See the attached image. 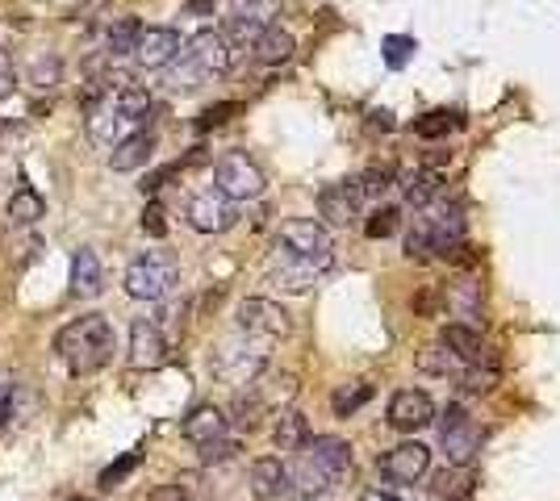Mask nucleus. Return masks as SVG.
Segmentation results:
<instances>
[{"label": "nucleus", "mask_w": 560, "mask_h": 501, "mask_svg": "<svg viewBox=\"0 0 560 501\" xmlns=\"http://www.w3.org/2000/svg\"><path fill=\"white\" fill-rule=\"evenodd\" d=\"M109 101H113V109H118L126 122H134V126H143L147 117H151V92L138 88V84H122Z\"/></svg>", "instance_id": "obj_27"}, {"label": "nucleus", "mask_w": 560, "mask_h": 501, "mask_svg": "<svg viewBox=\"0 0 560 501\" xmlns=\"http://www.w3.org/2000/svg\"><path fill=\"white\" fill-rule=\"evenodd\" d=\"M301 501H318V497H301Z\"/></svg>", "instance_id": "obj_47"}, {"label": "nucleus", "mask_w": 560, "mask_h": 501, "mask_svg": "<svg viewBox=\"0 0 560 501\" xmlns=\"http://www.w3.org/2000/svg\"><path fill=\"white\" fill-rule=\"evenodd\" d=\"M105 289V264L88 247L72 255V293L76 297H97Z\"/></svg>", "instance_id": "obj_25"}, {"label": "nucleus", "mask_w": 560, "mask_h": 501, "mask_svg": "<svg viewBox=\"0 0 560 501\" xmlns=\"http://www.w3.org/2000/svg\"><path fill=\"white\" fill-rule=\"evenodd\" d=\"M138 464H143V447H134V451H126L122 460H113V464L101 472V489H118Z\"/></svg>", "instance_id": "obj_35"}, {"label": "nucleus", "mask_w": 560, "mask_h": 501, "mask_svg": "<svg viewBox=\"0 0 560 501\" xmlns=\"http://www.w3.org/2000/svg\"><path fill=\"white\" fill-rule=\"evenodd\" d=\"M30 84L34 88H55L59 84V59L55 55H38V63L30 59Z\"/></svg>", "instance_id": "obj_36"}, {"label": "nucleus", "mask_w": 560, "mask_h": 501, "mask_svg": "<svg viewBox=\"0 0 560 501\" xmlns=\"http://www.w3.org/2000/svg\"><path fill=\"white\" fill-rule=\"evenodd\" d=\"M235 330L247 334V339L276 343V339H285V334L293 330V322L285 314V305H276L268 297H247L239 305V314H235Z\"/></svg>", "instance_id": "obj_10"}, {"label": "nucleus", "mask_w": 560, "mask_h": 501, "mask_svg": "<svg viewBox=\"0 0 560 501\" xmlns=\"http://www.w3.org/2000/svg\"><path fill=\"white\" fill-rule=\"evenodd\" d=\"M76 501H84V497H76Z\"/></svg>", "instance_id": "obj_49"}, {"label": "nucleus", "mask_w": 560, "mask_h": 501, "mask_svg": "<svg viewBox=\"0 0 560 501\" xmlns=\"http://www.w3.org/2000/svg\"><path fill=\"white\" fill-rule=\"evenodd\" d=\"M368 401H372V385H368V380H356V385H347V389H339L331 397V410H335V418H352L360 405H368Z\"/></svg>", "instance_id": "obj_31"}, {"label": "nucleus", "mask_w": 560, "mask_h": 501, "mask_svg": "<svg viewBox=\"0 0 560 501\" xmlns=\"http://www.w3.org/2000/svg\"><path fill=\"white\" fill-rule=\"evenodd\" d=\"M134 130H147V126H134V122H126V117L113 109V101L105 97L101 105H92L88 109V134H92V142L97 147H118L122 138H130Z\"/></svg>", "instance_id": "obj_18"}, {"label": "nucleus", "mask_w": 560, "mask_h": 501, "mask_svg": "<svg viewBox=\"0 0 560 501\" xmlns=\"http://www.w3.org/2000/svg\"><path fill=\"white\" fill-rule=\"evenodd\" d=\"M184 213H189V226L197 234H222L235 226V201H226L218 188H205V193L189 197V209Z\"/></svg>", "instance_id": "obj_16"}, {"label": "nucleus", "mask_w": 560, "mask_h": 501, "mask_svg": "<svg viewBox=\"0 0 560 501\" xmlns=\"http://www.w3.org/2000/svg\"><path fill=\"white\" fill-rule=\"evenodd\" d=\"M393 180H398V172H393L389 163H368L364 176H356V184H360L364 197H381L385 188H393Z\"/></svg>", "instance_id": "obj_33"}, {"label": "nucleus", "mask_w": 560, "mask_h": 501, "mask_svg": "<svg viewBox=\"0 0 560 501\" xmlns=\"http://www.w3.org/2000/svg\"><path fill=\"white\" fill-rule=\"evenodd\" d=\"M448 501H464V497H448Z\"/></svg>", "instance_id": "obj_48"}, {"label": "nucleus", "mask_w": 560, "mask_h": 501, "mask_svg": "<svg viewBox=\"0 0 560 501\" xmlns=\"http://www.w3.org/2000/svg\"><path fill=\"white\" fill-rule=\"evenodd\" d=\"M42 213H46V201L34 193V188H21V193L9 201V218H13L17 226H34Z\"/></svg>", "instance_id": "obj_32"}, {"label": "nucleus", "mask_w": 560, "mask_h": 501, "mask_svg": "<svg viewBox=\"0 0 560 501\" xmlns=\"http://www.w3.org/2000/svg\"><path fill=\"white\" fill-rule=\"evenodd\" d=\"M55 351H59V360L67 364L72 376H92V372H101L113 360L118 339H113V326L101 314H84V318L67 322L55 334Z\"/></svg>", "instance_id": "obj_3"}, {"label": "nucleus", "mask_w": 560, "mask_h": 501, "mask_svg": "<svg viewBox=\"0 0 560 501\" xmlns=\"http://www.w3.org/2000/svg\"><path fill=\"white\" fill-rule=\"evenodd\" d=\"M230 113H239V105H235V101H226V105H214V109H205V113L197 117V130H214V126H222Z\"/></svg>", "instance_id": "obj_41"}, {"label": "nucleus", "mask_w": 560, "mask_h": 501, "mask_svg": "<svg viewBox=\"0 0 560 501\" xmlns=\"http://www.w3.org/2000/svg\"><path fill=\"white\" fill-rule=\"evenodd\" d=\"M306 439H310V422H306V414H301V410H285L276 418L272 443L280 451H301V447H306Z\"/></svg>", "instance_id": "obj_26"}, {"label": "nucleus", "mask_w": 560, "mask_h": 501, "mask_svg": "<svg viewBox=\"0 0 560 501\" xmlns=\"http://www.w3.org/2000/svg\"><path fill=\"white\" fill-rule=\"evenodd\" d=\"M268 351L272 343H260V339H247V334H230V339L214 351V372L226 380V385H255L260 380V372L268 368Z\"/></svg>", "instance_id": "obj_6"}, {"label": "nucleus", "mask_w": 560, "mask_h": 501, "mask_svg": "<svg viewBox=\"0 0 560 501\" xmlns=\"http://www.w3.org/2000/svg\"><path fill=\"white\" fill-rule=\"evenodd\" d=\"M151 151H155V134L151 130H134L130 138H122L118 147H113L109 167L113 172H138V167H147Z\"/></svg>", "instance_id": "obj_22"}, {"label": "nucleus", "mask_w": 560, "mask_h": 501, "mask_svg": "<svg viewBox=\"0 0 560 501\" xmlns=\"http://www.w3.org/2000/svg\"><path fill=\"white\" fill-rule=\"evenodd\" d=\"M180 280V264L172 251H143L134 259V264L126 268V293L134 301H163Z\"/></svg>", "instance_id": "obj_7"}, {"label": "nucleus", "mask_w": 560, "mask_h": 501, "mask_svg": "<svg viewBox=\"0 0 560 501\" xmlns=\"http://www.w3.org/2000/svg\"><path fill=\"white\" fill-rule=\"evenodd\" d=\"M264 184L268 180L260 172V163H255L251 155H243V151H226L214 163V188H218L226 201H251V197H260Z\"/></svg>", "instance_id": "obj_9"}, {"label": "nucleus", "mask_w": 560, "mask_h": 501, "mask_svg": "<svg viewBox=\"0 0 560 501\" xmlns=\"http://www.w3.org/2000/svg\"><path fill=\"white\" fill-rule=\"evenodd\" d=\"M498 385V368H473V372H464V393H489Z\"/></svg>", "instance_id": "obj_38"}, {"label": "nucleus", "mask_w": 560, "mask_h": 501, "mask_svg": "<svg viewBox=\"0 0 560 501\" xmlns=\"http://www.w3.org/2000/svg\"><path fill=\"white\" fill-rule=\"evenodd\" d=\"M464 251V213L456 205H427L406 230V255L410 259H452Z\"/></svg>", "instance_id": "obj_4"}, {"label": "nucleus", "mask_w": 560, "mask_h": 501, "mask_svg": "<svg viewBox=\"0 0 560 501\" xmlns=\"http://www.w3.org/2000/svg\"><path fill=\"white\" fill-rule=\"evenodd\" d=\"M331 264H335V247H331V230H326L322 222L289 218L276 230L268 276L285 293H306L322 272H331Z\"/></svg>", "instance_id": "obj_1"}, {"label": "nucleus", "mask_w": 560, "mask_h": 501, "mask_svg": "<svg viewBox=\"0 0 560 501\" xmlns=\"http://www.w3.org/2000/svg\"><path fill=\"white\" fill-rule=\"evenodd\" d=\"M280 13V0H230V17H226V42L235 46H251L255 38H260L268 26H272V17Z\"/></svg>", "instance_id": "obj_11"}, {"label": "nucleus", "mask_w": 560, "mask_h": 501, "mask_svg": "<svg viewBox=\"0 0 560 501\" xmlns=\"http://www.w3.org/2000/svg\"><path fill=\"white\" fill-rule=\"evenodd\" d=\"M180 51H184L180 30H172V26H151V30L138 34L134 59H138V67L159 71V67H172V63L180 59Z\"/></svg>", "instance_id": "obj_17"}, {"label": "nucleus", "mask_w": 560, "mask_h": 501, "mask_svg": "<svg viewBox=\"0 0 560 501\" xmlns=\"http://www.w3.org/2000/svg\"><path fill=\"white\" fill-rule=\"evenodd\" d=\"M226 426H230V418L218 410V405H197V410L184 418V439H189L193 447H209V443H218V439H226Z\"/></svg>", "instance_id": "obj_20"}, {"label": "nucleus", "mask_w": 560, "mask_h": 501, "mask_svg": "<svg viewBox=\"0 0 560 501\" xmlns=\"http://www.w3.org/2000/svg\"><path fill=\"white\" fill-rule=\"evenodd\" d=\"M251 493L260 497V501H276V497H285V493H289V468L280 464L276 456L255 460V464H251Z\"/></svg>", "instance_id": "obj_21"}, {"label": "nucleus", "mask_w": 560, "mask_h": 501, "mask_svg": "<svg viewBox=\"0 0 560 501\" xmlns=\"http://www.w3.org/2000/svg\"><path fill=\"white\" fill-rule=\"evenodd\" d=\"M414 51H418V46H414L410 34H389V38L381 42V55H385V63H389L393 71H402V67L414 59Z\"/></svg>", "instance_id": "obj_34"}, {"label": "nucleus", "mask_w": 560, "mask_h": 501, "mask_svg": "<svg viewBox=\"0 0 560 501\" xmlns=\"http://www.w3.org/2000/svg\"><path fill=\"white\" fill-rule=\"evenodd\" d=\"M418 372H427V376H448V372H460V360L456 355L443 347V343H431V347H423L418 351Z\"/></svg>", "instance_id": "obj_29"}, {"label": "nucleus", "mask_w": 560, "mask_h": 501, "mask_svg": "<svg viewBox=\"0 0 560 501\" xmlns=\"http://www.w3.org/2000/svg\"><path fill=\"white\" fill-rule=\"evenodd\" d=\"M381 476L393 485H414V481H423V476L431 472V447H423L418 439L410 443H398L393 451H385V456L377 460Z\"/></svg>", "instance_id": "obj_13"}, {"label": "nucleus", "mask_w": 560, "mask_h": 501, "mask_svg": "<svg viewBox=\"0 0 560 501\" xmlns=\"http://www.w3.org/2000/svg\"><path fill=\"white\" fill-rule=\"evenodd\" d=\"M9 414H13V380L0 372V426H5Z\"/></svg>", "instance_id": "obj_44"}, {"label": "nucleus", "mask_w": 560, "mask_h": 501, "mask_svg": "<svg viewBox=\"0 0 560 501\" xmlns=\"http://www.w3.org/2000/svg\"><path fill=\"white\" fill-rule=\"evenodd\" d=\"M360 501H398L393 493H381V489H368V493H360Z\"/></svg>", "instance_id": "obj_46"}, {"label": "nucleus", "mask_w": 560, "mask_h": 501, "mask_svg": "<svg viewBox=\"0 0 560 501\" xmlns=\"http://www.w3.org/2000/svg\"><path fill=\"white\" fill-rule=\"evenodd\" d=\"M235 451H239V443H235V439H218V443L201 447V460H205V464H218V460H230Z\"/></svg>", "instance_id": "obj_42"}, {"label": "nucleus", "mask_w": 560, "mask_h": 501, "mask_svg": "<svg viewBox=\"0 0 560 501\" xmlns=\"http://www.w3.org/2000/svg\"><path fill=\"white\" fill-rule=\"evenodd\" d=\"M17 88V63H13V55L0 46V101L9 97V92Z\"/></svg>", "instance_id": "obj_39"}, {"label": "nucleus", "mask_w": 560, "mask_h": 501, "mask_svg": "<svg viewBox=\"0 0 560 501\" xmlns=\"http://www.w3.org/2000/svg\"><path fill=\"white\" fill-rule=\"evenodd\" d=\"M456 126H460V113H452V109H431V113H423V117L414 122V134L427 138V142H435V138H448Z\"/></svg>", "instance_id": "obj_28"}, {"label": "nucleus", "mask_w": 560, "mask_h": 501, "mask_svg": "<svg viewBox=\"0 0 560 501\" xmlns=\"http://www.w3.org/2000/svg\"><path fill=\"white\" fill-rule=\"evenodd\" d=\"M168 351H172V339L163 334V326L155 318H138L130 322V368L138 372H155L168 364Z\"/></svg>", "instance_id": "obj_12"}, {"label": "nucleus", "mask_w": 560, "mask_h": 501, "mask_svg": "<svg viewBox=\"0 0 560 501\" xmlns=\"http://www.w3.org/2000/svg\"><path fill=\"white\" fill-rule=\"evenodd\" d=\"M372 130H393V117L385 113V109H377V113H372V122H368Z\"/></svg>", "instance_id": "obj_45"}, {"label": "nucleus", "mask_w": 560, "mask_h": 501, "mask_svg": "<svg viewBox=\"0 0 560 501\" xmlns=\"http://www.w3.org/2000/svg\"><path fill=\"white\" fill-rule=\"evenodd\" d=\"M360 205H364V193H360V184L356 180H339V184H326L322 193H318V218L326 230H343V226H352L360 218Z\"/></svg>", "instance_id": "obj_14"}, {"label": "nucleus", "mask_w": 560, "mask_h": 501, "mask_svg": "<svg viewBox=\"0 0 560 501\" xmlns=\"http://www.w3.org/2000/svg\"><path fill=\"white\" fill-rule=\"evenodd\" d=\"M143 501H197L189 485H155Z\"/></svg>", "instance_id": "obj_40"}, {"label": "nucleus", "mask_w": 560, "mask_h": 501, "mask_svg": "<svg viewBox=\"0 0 560 501\" xmlns=\"http://www.w3.org/2000/svg\"><path fill=\"white\" fill-rule=\"evenodd\" d=\"M385 418H389L393 431L414 435V431H423V426L435 422V401L423 389H398L389 397V414Z\"/></svg>", "instance_id": "obj_15"}, {"label": "nucleus", "mask_w": 560, "mask_h": 501, "mask_svg": "<svg viewBox=\"0 0 560 501\" xmlns=\"http://www.w3.org/2000/svg\"><path fill=\"white\" fill-rule=\"evenodd\" d=\"M143 230L151 234V238H163V234H168V222H163V205H147V213H143Z\"/></svg>", "instance_id": "obj_43"}, {"label": "nucleus", "mask_w": 560, "mask_h": 501, "mask_svg": "<svg viewBox=\"0 0 560 501\" xmlns=\"http://www.w3.org/2000/svg\"><path fill=\"white\" fill-rule=\"evenodd\" d=\"M393 230H398V209H393V205H381V209L368 218V226H364L368 238H389Z\"/></svg>", "instance_id": "obj_37"}, {"label": "nucleus", "mask_w": 560, "mask_h": 501, "mask_svg": "<svg viewBox=\"0 0 560 501\" xmlns=\"http://www.w3.org/2000/svg\"><path fill=\"white\" fill-rule=\"evenodd\" d=\"M393 184L402 188L406 205H414V209L435 205V201H439V193H443V176L435 172V167H410V172H402Z\"/></svg>", "instance_id": "obj_19"}, {"label": "nucleus", "mask_w": 560, "mask_h": 501, "mask_svg": "<svg viewBox=\"0 0 560 501\" xmlns=\"http://www.w3.org/2000/svg\"><path fill=\"white\" fill-rule=\"evenodd\" d=\"M230 67V42L218 30H201L197 38L184 42L180 59L172 63V88L176 92H193L209 80H218Z\"/></svg>", "instance_id": "obj_5"}, {"label": "nucleus", "mask_w": 560, "mask_h": 501, "mask_svg": "<svg viewBox=\"0 0 560 501\" xmlns=\"http://www.w3.org/2000/svg\"><path fill=\"white\" fill-rule=\"evenodd\" d=\"M293 51H297L293 34H289V30H280V26H268L260 38L251 42L255 63H264V67H280V63H289V59H293Z\"/></svg>", "instance_id": "obj_23"}, {"label": "nucleus", "mask_w": 560, "mask_h": 501, "mask_svg": "<svg viewBox=\"0 0 560 501\" xmlns=\"http://www.w3.org/2000/svg\"><path fill=\"white\" fill-rule=\"evenodd\" d=\"M138 34H143V26H138V17H118L109 26V55H134L138 46Z\"/></svg>", "instance_id": "obj_30"}, {"label": "nucleus", "mask_w": 560, "mask_h": 501, "mask_svg": "<svg viewBox=\"0 0 560 501\" xmlns=\"http://www.w3.org/2000/svg\"><path fill=\"white\" fill-rule=\"evenodd\" d=\"M439 343L448 347L460 364L481 360V330H477L473 322H448V326L439 330Z\"/></svg>", "instance_id": "obj_24"}, {"label": "nucleus", "mask_w": 560, "mask_h": 501, "mask_svg": "<svg viewBox=\"0 0 560 501\" xmlns=\"http://www.w3.org/2000/svg\"><path fill=\"white\" fill-rule=\"evenodd\" d=\"M293 456L297 464L289 468V489H297L301 497H318L326 489H335L343 481V472L352 468V443L339 435H314Z\"/></svg>", "instance_id": "obj_2"}, {"label": "nucleus", "mask_w": 560, "mask_h": 501, "mask_svg": "<svg viewBox=\"0 0 560 501\" xmlns=\"http://www.w3.org/2000/svg\"><path fill=\"white\" fill-rule=\"evenodd\" d=\"M435 422H439V447H443V456H448V464L469 468L477 460V447H481V431L469 418V410H464V405H448Z\"/></svg>", "instance_id": "obj_8"}]
</instances>
